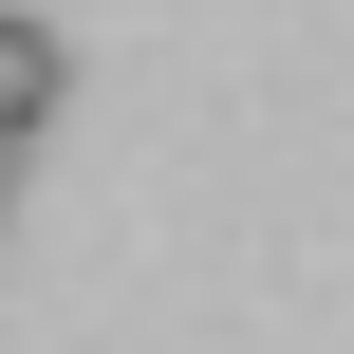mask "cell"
Returning <instances> with one entry per match:
<instances>
[{
	"label": "cell",
	"instance_id": "7a4b0ae2",
	"mask_svg": "<svg viewBox=\"0 0 354 354\" xmlns=\"http://www.w3.org/2000/svg\"><path fill=\"white\" fill-rule=\"evenodd\" d=\"M0 187H19V131H0Z\"/></svg>",
	"mask_w": 354,
	"mask_h": 354
},
{
	"label": "cell",
	"instance_id": "6da1fadb",
	"mask_svg": "<svg viewBox=\"0 0 354 354\" xmlns=\"http://www.w3.org/2000/svg\"><path fill=\"white\" fill-rule=\"evenodd\" d=\"M56 93H75V56H56V19H19V0H0V131L37 149V131H56Z\"/></svg>",
	"mask_w": 354,
	"mask_h": 354
}]
</instances>
